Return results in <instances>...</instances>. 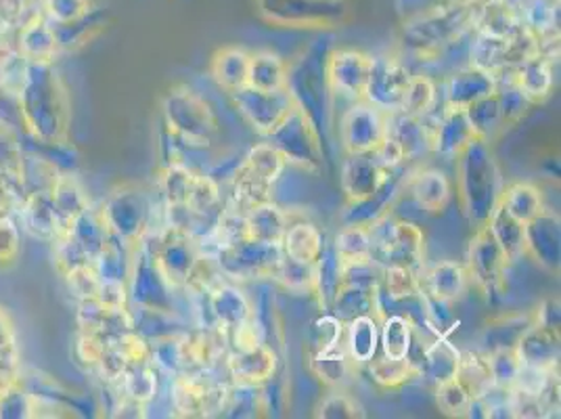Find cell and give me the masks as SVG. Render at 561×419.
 Wrapping results in <instances>:
<instances>
[{"label":"cell","mask_w":561,"mask_h":419,"mask_svg":"<svg viewBox=\"0 0 561 419\" xmlns=\"http://www.w3.org/2000/svg\"><path fill=\"white\" fill-rule=\"evenodd\" d=\"M241 163L257 177L260 181H264V183H268V185H277V181H279L280 177H283V172H285V168H287V162H285V158L280 156L279 149L277 147H273L268 140L266 143H257L254 145L248 154H245V158L241 160Z\"/></svg>","instance_id":"obj_43"},{"label":"cell","mask_w":561,"mask_h":419,"mask_svg":"<svg viewBox=\"0 0 561 419\" xmlns=\"http://www.w3.org/2000/svg\"><path fill=\"white\" fill-rule=\"evenodd\" d=\"M344 340V321H340L333 313L323 310L306 329V349L308 354L335 349Z\"/></svg>","instance_id":"obj_48"},{"label":"cell","mask_w":561,"mask_h":419,"mask_svg":"<svg viewBox=\"0 0 561 419\" xmlns=\"http://www.w3.org/2000/svg\"><path fill=\"white\" fill-rule=\"evenodd\" d=\"M271 280L277 281L287 292H294V294H312V285H314V264L300 262V260H296V258H289L283 254Z\"/></svg>","instance_id":"obj_49"},{"label":"cell","mask_w":561,"mask_h":419,"mask_svg":"<svg viewBox=\"0 0 561 419\" xmlns=\"http://www.w3.org/2000/svg\"><path fill=\"white\" fill-rule=\"evenodd\" d=\"M501 206L507 210L515 220L526 225L545 210V200L537 185L528 181H515L503 189Z\"/></svg>","instance_id":"obj_40"},{"label":"cell","mask_w":561,"mask_h":419,"mask_svg":"<svg viewBox=\"0 0 561 419\" xmlns=\"http://www.w3.org/2000/svg\"><path fill=\"white\" fill-rule=\"evenodd\" d=\"M133 296L140 308L174 315V287L165 281L158 269L153 257L140 248L139 254L133 260Z\"/></svg>","instance_id":"obj_16"},{"label":"cell","mask_w":561,"mask_h":419,"mask_svg":"<svg viewBox=\"0 0 561 419\" xmlns=\"http://www.w3.org/2000/svg\"><path fill=\"white\" fill-rule=\"evenodd\" d=\"M280 257L283 252L277 244H262L256 239L243 237L220 246L214 254V260L225 280L234 281V283H252V281L271 280Z\"/></svg>","instance_id":"obj_6"},{"label":"cell","mask_w":561,"mask_h":419,"mask_svg":"<svg viewBox=\"0 0 561 419\" xmlns=\"http://www.w3.org/2000/svg\"><path fill=\"white\" fill-rule=\"evenodd\" d=\"M374 66V55L358 48H340L329 55L325 84L329 91L342 94L351 103L365 99V89Z\"/></svg>","instance_id":"obj_13"},{"label":"cell","mask_w":561,"mask_h":419,"mask_svg":"<svg viewBox=\"0 0 561 419\" xmlns=\"http://www.w3.org/2000/svg\"><path fill=\"white\" fill-rule=\"evenodd\" d=\"M486 225L491 229L492 237L496 239V244L501 246V250L505 252L510 264H514L526 254V250H524V225L519 220H515L514 216L501 204H499V208L492 212Z\"/></svg>","instance_id":"obj_41"},{"label":"cell","mask_w":561,"mask_h":419,"mask_svg":"<svg viewBox=\"0 0 561 419\" xmlns=\"http://www.w3.org/2000/svg\"><path fill=\"white\" fill-rule=\"evenodd\" d=\"M379 321L377 315L356 317L344 324L342 347L348 352L354 365H367L379 350Z\"/></svg>","instance_id":"obj_30"},{"label":"cell","mask_w":561,"mask_h":419,"mask_svg":"<svg viewBox=\"0 0 561 419\" xmlns=\"http://www.w3.org/2000/svg\"><path fill=\"white\" fill-rule=\"evenodd\" d=\"M466 114H468L469 122H471L473 133H476L478 139L492 143V139H494L501 131H505L503 117H501V110H499L496 93L489 94V97H484V99H480V101L468 105V107H466Z\"/></svg>","instance_id":"obj_47"},{"label":"cell","mask_w":561,"mask_h":419,"mask_svg":"<svg viewBox=\"0 0 561 419\" xmlns=\"http://www.w3.org/2000/svg\"><path fill=\"white\" fill-rule=\"evenodd\" d=\"M461 363V350L457 349L446 336H436V340L423 349V359L417 361L420 377H425L434 386L455 377Z\"/></svg>","instance_id":"obj_32"},{"label":"cell","mask_w":561,"mask_h":419,"mask_svg":"<svg viewBox=\"0 0 561 419\" xmlns=\"http://www.w3.org/2000/svg\"><path fill=\"white\" fill-rule=\"evenodd\" d=\"M340 287H342V262L335 254L333 246L331 248L325 246L321 257L317 258V262H314L312 296L317 298V303L323 310H329Z\"/></svg>","instance_id":"obj_39"},{"label":"cell","mask_w":561,"mask_h":419,"mask_svg":"<svg viewBox=\"0 0 561 419\" xmlns=\"http://www.w3.org/2000/svg\"><path fill=\"white\" fill-rule=\"evenodd\" d=\"M553 66H556V57L537 53L535 57H530L522 66H517L507 78L535 105V103L547 101L553 93V87H556Z\"/></svg>","instance_id":"obj_26"},{"label":"cell","mask_w":561,"mask_h":419,"mask_svg":"<svg viewBox=\"0 0 561 419\" xmlns=\"http://www.w3.org/2000/svg\"><path fill=\"white\" fill-rule=\"evenodd\" d=\"M329 313H333L344 324H348L356 317H365V315L379 317V290L358 287V285H342L331 303Z\"/></svg>","instance_id":"obj_38"},{"label":"cell","mask_w":561,"mask_h":419,"mask_svg":"<svg viewBox=\"0 0 561 419\" xmlns=\"http://www.w3.org/2000/svg\"><path fill=\"white\" fill-rule=\"evenodd\" d=\"M496 99H499V110H501V117H503V126L505 128L515 126L522 117L528 114V110L533 107L530 99L522 93L510 78L499 80Z\"/></svg>","instance_id":"obj_53"},{"label":"cell","mask_w":561,"mask_h":419,"mask_svg":"<svg viewBox=\"0 0 561 419\" xmlns=\"http://www.w3.org/2000/svg\"><path fill=\"white\" fill-rule=\"evenodd\" d=\"M323 248H325V237L314 223H308V220L289 223L287 231L280 239V252L285 257L296 258L300 262H310V264L317 262Z\"/></svg>","instance_id":"obj_34"},{"label":"cell","mask_w":561,"mask_h":419,"mask_svg":"<svg viewBox=\"0 0 561 419\" xmlns=\"http://www.w3.org/2000/svg\"><path fill=\"white\" fill-rule=\"evenodd\" d=\"M457 197L466 218L478 229L499 208L505 189L503 172L489 140L473 139L457 156Z\"/></svg>","instance_id":"obj_1"},{"label":"cell","mask_w":561,"mask_h":419,"mask_svg":"<svg viewBox=\"0 0 561 419\" xmlns=\"http://www.w3.org/2000/svg\"><path fill=\"white\" fill-rule=\"evenodd\" d=\"M257 13L280 27L325 30L346 18L344 0H256Z\"/></svg>","instance_id":"obj_7"},{"label":"cell","mask_w":561,"mask_h":419,"mask_svg":"<svg viewBox=\"0 0 561 419\" xmlns=\"http://www.w3.org/2000/svg\"><path fill=\"white\" fill-rule=\"evenodd\" d=\"M407 191L427 214L445 212L453 200V183L438 168H420L415 172H409Z\"/></svg>","instance_id":"obj_25"},{"label":"cell","mask_w":561,"mask_h":419,"mask_svg":"<svg viewBox=\"0 0 561 419\" xmlns=\"http://www.w3.org/2000/svg\"><path fill=\"white\" fill-rule=\"evenodd\" d=\"M388 137V114L356 101L340 120V143L346 154H374Z\"/></svg>","instance_id":"obj_11"},{"label":"cell","mask_w":561,"mask_h":419,"mask_svg":"<svg viewBox=\"0 0 561 419\" xmlns=\"http://www.w3.org/2000/svg\"><path fill=\"white\" fill-rule=\"evenodd\" d=\"M231 101L239 116L243 117L262 137H268L279 126L280 120L287 116L296 105V99L289 89L266 93V91H257L254 87H243L231 93Z\"/></svg>","instance_id":"obj_10"},{"label":"cell","mask_w":561,"mask_h":419,"mask_svg":"<svg viewBox=\"0 0 561 419\" xmlns=\"http://www.w3.org/2000/svg\"><path fill=\"white\" fill-rule=\"evenodd\" d=\"M250 59L252 53L243 47L218 48L210 61L211 80L229 94L248 87Z\"/></svg>","instance_id":"obj_28"},{"label":"cell","mask_w":561,"mask_h":419,"mask_svg":"<svg viewBox=\"0 0 561 419\" xmlns=\"http://www.w3.org/2000/svg\"><path fill=\"white\" fill-rule=\"evenodd\" d=\"M486 356H489L492 386L512 390L519 377V372H522V361L517 356L515 347L492 349L491 352H486Z\"/></svg>","instance_id":"obj_51"},{"label":"cell","mask_w":561,"mask_h":419,"mask_svg":"<svg viewBox=\"0 0 561 419\" xmlns=\"http://www.w3.org/2000/svg\"><path fill=\"white\" fill-rule=\"evenodd\" d=\"M432 128V151L446 160H457V156L476 137L466 110L445 105L438 116H427Z\"/></svg>","instance_id":"obj_20"},{"label":"cell","mask_w":561,"mask_h":419,"mask_svg":"<svg viewBox=\"0 0 561 419\" xmlns=\"http://www.w3.org/2000/svg\"><path fill=\"white\" fill-rule=\"evenodd\" d=\"M535 324L560 329V303L547 301V303L540 304L538 310H535Z\"/></svg>","instance_id":"obj_59"},{"label":"cell","mask_w":561,"mask_h":419,"mask_svg":"<svg viewBox=\"0 0 561 419\" xmlns=\"http://www.w3.org/2000/svg\"><path fill=\"white\" fill-rule=\"evenodd\" d=\"M471 390L457 375L436 386V405L448 418H466Z\"/></svg>","instance_id":"obj_54"},{"label":"cell","mask_w":561,"mask_h":419,"mask_svg":"<svg viewBox=\"0 0 561 419\" xmlns=\"http://www.w3.org/2000/svg\"><path fill=\"white\" fill-rule=\"evenodd\" d=\"M468 285L466 264L457 260H438L421 271V294L438 303H457Z\"/></svg>","instance_id":"obj_23"},{"label":"cell","mask_w":561,"mask_h":419,"mask_svg":"<svg viewBox=\"0 0 561 419\" xmlns=\"http://www.w3.org/2000/svg\"><path fill=\"white\" fill-rule=\"evenodd\" d=\"M243 218H245V237L262 244H277V246H280V239L291 223L287 210L280 208L279 204H275L273 200L245 212Z\"/></svg>","instance_id":"obj_31"},{"label":"cell","mask_w":561,"mask_h":419,"mask_svg":"<svg viewBox=\"0 0 561 419\" xmlns=\"http://www.w3.org/2000/svg\"><path fill=\"white\" fill-rule=\"evenodd\" d=\"M266 140L279 149L287 166H296L308 172H317L323 166V145L317 124L298 103L280 120L279 126Z\"/></svg>","instance_id":"obj_5"},{"label":"cell","mask_w":561,"mask_h":419,"mask_svg":"<svg viewBox=\"0 0 561 419\" xmlns=\"http://www.w3.org/2000/svg\"><path fill=\"white\" fill-rule=\"evenodd\" d=\"M535 324V313L533 315H510L501 317L486 329V342L492 349H505V347H515L519 336L528 329V326Z\"/></svg>","instance_id":"obj_55"},{"label":"cell","mask_w":561,"mask_h":419,"mask_svg":"<svg viewBox=\"0 0 561 419\" xmlns=\"http://www.w3.org/2000/svg\"><path fill=\"white\" fill-rule=\"evenodd\" d=\"M499 80L476 66H463L448 76L445 84V105L466 110L471 103L496 93Z\"/></svg>","instance_id":"obj_24"},{"label":"cell","mask_w":561,"mask_h":419,"mask_svg":"<svg viewBox=\"0 0 561 419\" xmlns=\"http://www.w3.org/2000/svg\"><path fill=\"white\" fill-rule=\"evenodd\" d=\"M164 120L172 140L188 151L208 149L218 135V117L210 103L188 87H174L165 94Z\"/></svg>","instance_id":"obj_3"},{"label":"cell","mask_w":561,"mask_h":419,"mask_svg":"<svg viewBox=\"0 0 561 419\" xmlns=\"http://www.w3.org/2000/svg\"><path fill=\"white\" fill-rule=\"evenodd\" d=\"M392 172L381 168L374 154H346L340 170V185L346 202L356 204L371 197L390 179Z\"/></svg>","instance_id":"obj_19"},{"label":"cell","mask_w":561,"mask_h":419,"mask_svg":"<svg viewBox=\"0 0 561 419\" xmlns=\"http://www.w3.org/2000/svg\"><path fill=\"white\" fill-rule=\"evenodd\" d=\"M369 235H371V258L381 269L386 267H407L415 271L423 269L425 235L415 223L386 214L369 227Z\"/></svg>","instance_id":"obj_4"},{"label":"cell","mask_w":561,"mask_h":419,"mask_svg":"<svg viewBox=\"0 0 561 419\" xmlns=\"http://www.w3.org/2000/svg\"><path fill=\"white\" fill-rule=\"evenodd\" d=\"M374 156L375 160L379 162V166L386 168V170H390V172L407 162V158H404L402 149L398 147L397 140H392L390 137H386L383 143L375 149Z\"/></svg>","instance_id":"obj_57"},{"label":"cell","mask_w":561,"mask_h":419,"mask_svg":"<svg viewBox=\"0 0 561 419\" xmlns=\"http://www.w3.org/2000/svg\"><path fill=\"white\" fill-rule=\"evenodd\" d=\"M519 24L524 30L533 32L538 38L560 34L558 32V9L549 0H524L517 9Z\"/></svg>","instance_id":"obj_46"},{"label":"cell","mask_w":561,"mask_h":419,"mask_svg":"<svg viewBox=\"0 0 561 419\" xmlns=\"http://www.w3.org/2000/svg\"><path fill=\"white\" fill-rule=\"evenodd\" d=\"M365 416L363 405L342 388H333V393L325 396L314 409V418L319 419H360Z\"/></svg>","instance_id":"obj_56"},{"label":"cell","mask_w":561,"mask_h":419,"mask_svg":"<svg viewBox=\"0 0 561 419\" xmlns=\"http://www.w3.org/2000/svg\"><path fill=\"white\" fill-rule=\"evenodd\" d=\"M310 372L314 373L329 388H344L352 380L354 363L346 349L340 344L335 349L308 354Z\"/></svg>","instance_id":"obj_36"},{"label":"cell","mask_w":561,"mask_h":419,"mask_svg":"<svg viewBox=\"0 0 561 419\" xmlns=\"http://www.w3.org/2000/svg\"><path fill=\"white\" fill-rule=\"evenodd\" d=\"M388 137L397 140L407 162L417 160L432 151V128L427 117H415L397 112L388 116Z\"/></svg>","instance_id":"obj_27"},{"label":"cell","mask_w":561,"mask_h":419,"mask_svg":"<svg viewBox=\"0 0 561 419\" xmlns=\"http://www.w3.org/2000/svg\"><path fill=\"white\" fill-rule=\"evenodd\" d=\"M117 382L122 386V396L139 400L142 405L151 403L158 395V373L151 367V361L133 363Z\"/></svg>","instance_id":"obj_45"},{"label":"cell","mask_w":561,"mask_h":419,"mask_svg":"<svg viewBox=\"0 0 561 419\" xmlns=\"http://www.w3.org/2000/svg\"><path fill=\"white\" fill-rule=\"evenodd\" d=\"M48 7H53L57 18L71 22V20H78L80 15H84L89 4H87V0H48Z\"/></svg>","instance_id":"obj_58"},{"label":"cell","mask_w":561,"mask_h":419,"mask_svg":"<svg viewBox=\"0 0 561 419\" xmlns=\"http://www.w3.org/2000/svg\"><path fill=\"white\" fill-rule=\"evenodd\" d=\"M471 30L494 38H510L522 30V24L517 9L510 0H482L478 2Z\"/></svg>","instance_id":"obj_29"},{"label":"cell","mask_w":561,"mask_h":419,"mask_svg":"<svg viewBox=\"0 0 561 419\" xmlns=\"http://www.w3.org/2000/svg\"><path fill=\"white\" fill-rule=\"evenodd\" d=\"M147 252L153 257L158 269L162 271L165 281L174 287V292L187 290L188 281L204 257L197 241L191 235L168 225L160 234L153 235V244Z\"/></svg>","instance_id":"obj_8"},{"label":"cell","mask_w":561,"mask_h":419,"mask_svg":"<svg viewBox=\"0 0 561 419\" xmlns=\"http://www.w3.org/2000/svg\"><path fill=\"white\" fill-rule=\"evenodd\" d=\"M367 372L371 375L375 384L383 390H398L413 380L420 377V365L413 361V356L394 359V356H374L367 363Z\"/></svg>","instance_id":"obj_37"},{"label":"cell","mask_w":561,"mask_h":419,"mask_svg":"<svg viewBox=\"0 0 561 419\" xmlns=\"http://www.w3.org/2000/svg\"><path fill=\"white\" fill-rule=\"evenodd\" d=\"M438 103V87L434 78L425 73H413L409 80V87L404 91V99L400 105V112L409 116L427 117L434 114V107Z\"/></svg>","instance_id":"obj_42"},{"label":"cell","mask_w":561,"mask_h":419,"mask_svg":"<svg viewBox=\"0 0 561 419\" xmlns=\"http://www.w3.org/2000/svg\"><path fill=\"white\" fill-rule=\"evenodd\" d=\"M289 78L291 73L280 55L273 50L252 53L248 87H254L257 91H266V93H277V91L289 89Z\"/></svg>","instance_id":"obj_33"},{"label":"cell","mask_w":561,"mask_h":419,"mask_svg":"<svg viewBox=\"0 0 561 419\" xmlns=\"http://www.w3.org/2000/svg\"><path fill=\"white\" fill-rule=\"evenodd\" d=\"M524 250L545 271L558 273L561 264L560 218L545 208L524 225Z\"/></svg>","instance_id":"obj_18"},{"label":"cell","mask_w":561,"mask_h":419,"mask_svg":"<svg viewBox=\"0 0 561 419\" xmlns=\"http://www.w3.org/2000/svg\"><path fill=\"white\" fill-rule=\"evenodd\" d=\"M279 370V354L262 340L256 344L233 349L225 356V372L233 384L264 386Z\"/></svg>","instance_id":"obj_15"},{"label":"cell","mask_w":561,"mask_h":419,"mask_svg":"<svg viewBox=\"0 0 561 419\" xmlns=\"http://www.w3.org/2000/svg\"><path fill=\"white\" fill-rule=\"evenodd\" d=\"M103 220L110 234L128 246H140L149 235L151 202L137 186H124L116 191L103 210Z\"/></svg>","instance_id":"obj_9"},{"label":"cell","mask_w":561,"mask_h":419,"mask_svg":"<svg viewBox=\"0 0 561 419\" xmlns=\"http://www.w3.org/2000/svg\"><path fill=\"white\" fill-rule=\"evenodd\" d=\"M457 377L466 382L471 395H482L491 386V370H489L486 352H476V350L461 352Z\"/></svg>","instance_id":"obj_52"},{"label":"cell","mask_w":561,"mask_h":419,"mask_svg":"<svg viewBox=\"0 0 561 419\" xmlns=\"http://www.w3.org/2000/svg\"><path fill=\"white\" fill-rule=\"evenodd\" d=\"M411 70L402 59L394 55H379L374 57V66L369 73V82L365 89V99L383 114H397L400 112L404 91L411 80Z\"/></svg>","instance_id":"obj_14"},{"label":"cell","mask_w":561,"mask_h":419,"mask_svg":"<svg viewBox=\"0 0 561 419\" xmlns=\"http://www.w3.org/2000/svg\"><path fill=\"white\" fill-rule=\"evenodd\" d=\"M210 327H218L225 336L254 321V303L234 281L222 280L206 294Z\"/></svg>","instance_id":"obj_17"},{"label":"cell","mask_w":561,"mask_h":419,"mask_svg":"<svg viewBox=\"0 0 561 419\" xmlns=\"http://www.w3.org/2000/svg\"><path fill=\"white\" fill-rule=\"evenodd\" d=\"M333 250H335V254H337L342 264L374 260V258H371V235H369V227H363V225H344V227L340 229V234L335 235Z\"/></svg>","instance_id":"obj_44"},{"label":"cell","mask_w":561,"mask_h":419,"mask_svg":"<svg viewBox=\"0 0 561 419\" xmlns=\"http://www.w3.org/2000/svg\"><path fill=\"white\" fill-rule=\"evenodd\" d=\"M510 269V260L496 239L492 237L489 225L476 229L473 239L469 241L466 271L469 281H473L484 294H496L503 287V281Z\"/></svg>","instance_id":"obj_12"},{"label":"cell","mask_w":561,"mask_h":419,"mask_svg":"<svg viewBox=\"0 0 561 419\" xmlns=\"http://www.w3.org/2000/svg\"><path fill=\"white\" fill-rule=\"evenodd\" d=\"M560 329L533 324L519 336L515 350L524 367L549 372L560 367Z\"/></svg>","instance_id":"obj_22"},{"label":"cell","mask_w":561,"mask_h":419,"mask_svg":"<svg viewBox=\"0 0 561 419\" xmlns=\"http://www.w3.org/2000/svg\"><path fill=\"white\" fill-rule=\"evenodd\" d=\"M407 179H409V172H400L397 168L375 195L363 200V202H356V204H346V210L342 214V223L371 227L386 214H392V208L400 200V195L407 193Z\"/></svg>","instance_id":"obj_21"},{"label":"cell","mask_w":561,"mask_h":419,"mask_svg":"<svg viewBox=\"0 0 561 419\" xmlns=\"http://www.w3.org/2000/svg\"><path fill=\"white\" fill-rule=\"evenodd\" d=\"M480 0H453L432 7L409 20L400 43L417 57H438L445 48L455 45L473 27V18Z\"/></svg>","instance_id":"obj_2"},{"label":"cell","mask_w":561,"mask_h":419,"mask_svg":"<svg viewBox=\"0 0 561 419\" xmlns=\"http://www.w3.org/2000/svg\"><path fill=\"white\" fill-rule=\"evenodd\" d=\"M195 179V170H191L187 163L172 162L162 174V197H164L165 208L170 206H187L188 191Z\"/></svg>","instance_id":"obj_50"},{"label":"cell","mask_w":561,"mask_h":419,"mask_svg":"<svg viewBox=\"0 0 561 419\" xmlns=\"http://www.w3.org/2000/svg\"><path fill=\"white\" fill-rule=\"evenodd\" d=\"M415 342V324L400 313L383 315L379 321V349L386 356H411Z\"/></svg>","instance_id":"obj_35"}]
</instances>
